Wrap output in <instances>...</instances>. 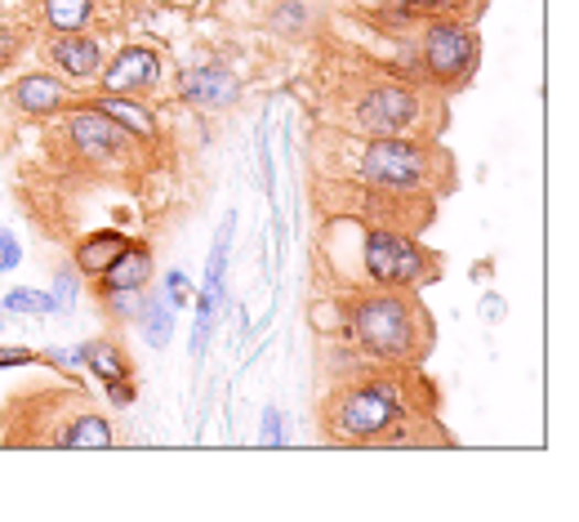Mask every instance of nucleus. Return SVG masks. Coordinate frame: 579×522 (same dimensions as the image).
Segmentation results:
<instances>
[{
  "instance_id": "8",
  "label": "nucleus",
  "mask_w": 579,
  "mask_h": 522,
  "mask_svg": "<svg viewBox=\"0 0 579 522\" xmlns=\"http://www.w3.org/2000/svg\"><path fill=\"white\" fill-rule=\"evenodd\" d=\"M148 268H152V259H148V251H121V255H116L103 273V281H107V290H139L143 281H148Z\"/></svg>"
},
{
  "instance_id": "19",
  "label": "nucleus",
  "mask_w": 579,
  "mask_h": 522,
  "mask_svg": "<svg viewBox=\"0 0 579 522\" xmlns=\"http://www.w3.org/2000/svg\"><path fill=\"white\" fill-rule=\"evenodd\" d=\"M143 327H148V340L152 344H170V331H174V312H165L161 299H152L143 308Z\"/></svg>"
},
{
  "instance_id": "1",
  "label": "nucleus",
  "mask_w": 579,
  "mask_h": 522,
  "mask_svg": "<svg viewBox=\"0 0 579 522\" xmlns=\"http://www.w3.org/2000/svg\"><path fill=\"white\" fill-rule=\"evenodd\" d=\"M397 411H401L397 406V388L384 384V380H371V384H362L353 397L339 406V434H347V438H375V434H384L397 420Z\"/></svg>"
},
{
  "instance_id": "18",
  "label": "nucleus",
  "mask_w": 579,
  "mask_h": 522,
  "mask_svg": "<svg viewBox=\"0 0 579 522\" xmlns=\"http://www.w3.org/2000/svg\"><path fill=\"white\" fill-rule=\"evenodd\" d=\"M89 6H94V0H50L45 14H50V23H54L58 32H76V28L89 19Z\"/></svg>"
},
{
  "instance_id": "4",
  "label": "nucleus",
  "mask_w": 579,
  "mask_h": 522,
  "mask_svg": "<svg viewBox=\"0 0 579 522\" xmlns=\"http://www.w3.org/2000/svg\"><path fill=\"white\" fill-rule=\"evenodd\" d=\"M366 174L375 183H388V188H401V183H415L423 174V152L410 148V143H397V139H379L371 143L366 152Z\"/></svg>"
},
{
  "instance_id": "27",
  "label": "nucleus",
  "mask_w": 579,
  "mask_h": 522,
  "mask_svg": "<svg viewBox=\"0 0 579 522\" xmlns=\"http://www.w3.org/2000/svg\"><path fill=\"white\" fill-rule=\"evenodd\" d=\"M19 362H28L23 349H19V353H6V349H0V366H19Z\"/></svg>"
},
{
  "instance_id": "14",
  "label": "nucleus",
  "mask_w": 579,
  "mask_h": 522,
  "mask_svg": "<svg viewBox=\"0 0 579 522\" xmlns=\"http://www.w3.org/2000/svg\"><path fill=\"white\" fill-rule=\"evenodd\" d=\"M98 113L111 117V121H121L126 130H139V135H152V130H157V121L139 108V103H126V98H103V103H98Z\"/></svg>"
},
{
  "instance_id": "26",
  "label": "nucleus",
  "mask_w": 579,
  "mask_h": 522,
  "mask_svg": "<svg viewBox=\"0 0 579 522\" xmlns=\"http://www.w3.org/2000/svg\"><path fill=\"white\" fill-rule=\"evenodd\" d=\"M130 397H135V393H130V384H126V380H116V384H111V402H121V406H126Z\"/></svg>"
},
{
  "instance_id": "7",
  "label": "nucleus",
  "mask_w": 579,
  "mask_h": 522,
  "mask_svg": "<svg viewBox=\"0 0 579 522\" xmlns=\"http://www.w3.org/2000/svg\"><path fill=\"white\" fill-rule=\"evenodd\" d=\"M183 98L205 103V108H223V103L237 98V76H232L227 67L205 63V67H196V72L183 76Z\"/></svg>"
},
{
  "instance_id": "3",
  "label": "nucleus",
  "mask_w": 579,
  "mask_h": 522,
  "mask_svg": "<svg viewBox=\"0 0 579 522\" xmlns=\"http://www.w3.org/2000/svg\"><path fill=\"white\" fill-rule=\"evenodd\" d=\"M366 268H371V277L384 281V286H406V281H419L423 259H419V251H415L410 242H401V237H393V233H375V237L366 242Z\"/></svg>"
},
{
  "instance_id": "22",
  "label": "nucleus",
  "mask_w": 579,
  "mask_h": 522,
  "mask_svg": "<svg viewBox=\"0 0 579 522\" xmlns=\"http://www.w3.org/2000/svg\"><path fill=\"white\" fill-rule=\"evenodd\" d=\"M72 299H76V281H72V273H58V281H54V308L58 303L72 308Z\"/></svg>"
},
{
  "instance_id": "15",
  "label": "nucleus",
  "mask_w": 579,
  "mask_h": 522,
  "mask_svg": "<svg viewBox=\"0 0 579 522\" xmlns=\"http://www.w3.org/2000/svg\"><path fill=\"white\" fill-rule=\"evenodd\" d=\"M107 443H111V429H107V420H98V415H85V420H76L72 434H63V447H72V451L107 447Z\"/></svg>"
},
{
  "instance_id": "23",
  "label": "nucleus",
  "mask_w": 579,
  "mask_h": 522,
  "mask_svg": "<svg viewBox=\"0 0 579 522\" xmlns=\"http://www.w3.org/2000/svg\"><path fill=\"white\" fill-rule=\"evenodd\" d=\"M272 443H281V415H277V406L264 411V447H272Z\"/></svg>"
},
{
  "instance_id": "10",
  "label": "nucleus",
  "mask_w": 579,
  "mask_h": 522,
  "mask_svg": "<svg viewBox=\"0 0 579 522\" xmlns=\"http://www.w3.org/2000/svg\"><path fill=\"white\" fill-rule=\"evenodd\" d=\"M116 130L111 126V117H103V113H81V117H72V139L85 148V152H107L111 143H116Z\"/></svg>"
},
{
  "instance_id": "17",
  "label": "nucleus",
  "mask_w": 579,
  "mask_h": 522,
  "mask_svg": "<svg viewBox=\"0 0 579 522\" xmlns=\"http://www.w3.org/2000/svg\"><path fill=\"white\" fill-rule=\"evenodd\" d=\"M227 242H232V215L223 220L218 228V242H214V255H210V268H205V290L214 299H223V268H227Z\"/></svg>"
},
{
  "instance_id": "6",
  "label": "nucleus",
  "mask_w": 579,
  "mask_h": 522,
  "mask_svg": "<svg viewBox=\"0 0 579 522\" xmlns=\"http://www.w3.org/2000/svg\"><path fill=\"white\" fill-rule=\"evenodd\" d=\"M419 113V98L410 89H375L366 103H362V121L379 135H397L401 126H410Z\"/></svg>"
},
{
  "instance_id": "20",
  "label": "nucleus",
  "mask_w": 579,
  "mask_h": 522,
  "mask_svg": "<svg viewBox=\"0 0 579 522\" xmlns=\"http://www.w3.org/2000/svg\"><path fill=\"white\" fill-rule=\"evenodd\" d=\"M214 295L205 290L201 299H196V327H192V358H201L205 353V340H210V322H214Z\"/></svg>"
},
{
  "instance_id": "16",
  "label": "nucleus",
  "mask_w": 579,
  "mask_h": 522,
  "mask_svg": "<svg viewBox=\"0 0 579 522\" xmlns=\"http://www.w3.org/2000/svg\"><path fill=\"white\" fill-rule=\"evenodd\" d=\"M76 358H85V362H89V366H94V371H98V375H103L107 384L126 380V362L116 358V349H111V344H85V349H81Z\"/></svg>"
},
{
  "instance_id": "25",
  "label": "nucleus",
  "mask_w": 579,
  "mask_h": 522,
  "mask_svg": "<svg viewBox=\"0 0 579 522\" xmlns=\"http://www.w3.org/2000/svg\"><path fill=\"white\" fill-rule=\"evenodd\" d=\"M165 290H170V303H174V308H183V303H187V290H183V273H170V286H165Z\"/></svg>"
},
{
  "instance_id": "28",
  "label": "nucleus",
  "mask_w": 579,
  "mask_h": 522,
  "mask_svg": "<svg viewBox=\"0 0 579 522\" xmlns=\"http://www.w3.org/2000/svg\"><path fill=\"white\" fill-rule=\"evenodd\" d=\"M415 6H450V0H415Z\"/></svg>"
},
{
  "instance_id": "5",
  "label": "nucleus",
  "mask_w": 579,
  "mask_h": 522,
  "mask_svg": "<svg viewBox=\"0 0 579 522\" xmlns=\"http://www.w3.org/2000/svg\"><path fill=\"white\" fill-rule=\"evenodd\" d=\"M469 63H473V36L463 32V28L437 23V28L428 32V67H432L437 76L454 81L459 72H469Z\"/></svg>"
},
{
  "instance_id": "11",
  "label": "nucleus",
  "mask_w": 579,
  "mask_h": 522,
  "mask_svg": "<svg viewBox=\"0 0 579 522\" xmlns=\"http://www.w3.org/2000/svg\"><path fill=\"white\" fill-rule=\"evenodd\" d=\"M58 98H63V89L50 76H28L14 85V103L23 113H50V108H58Z\"/></svg>"
},
{
  "instance_id": "12",
  "label": "nucleus",
  "mask_w": 579,
  "mask_h": 522,
  "mask_svg": "<svg viewBox=\"0 0 579 522\" xmlns=\"http://www.w3.org/2000/svg\"><path fill=\"white\" fill-rule=\"evenodd\" d=\"M54 58L72 72V76H89L94 67H98V45L94 41H85V36H63L58 45H54Z\"/></svg>"
},
{
  "instance_id": "21",
  "label": "nucleus",
  "mask_w": 579,
  "mask_h": 522,
  "mask_svg": "<svg viewBox=\"0 0 579 522\" xmlns=\"http://www.w3.org/2000/svg\"><path fill=\"white\" fill-rule=\"evenodd\" d=\"M6 303H10L14 312H41V318H45V312H54V299H45V295H32V290H14Z\"/></svg>"
},
{
  "instance_id": "13",
  "label": "nucleus",
  "mask_w": 579,
  "mask_h": 522,
  "mask_svg": "<svg viewBox=\"0 0 579 522\" xmlns=\"http://www.w3.org/2000/svg\"><path fill=\"white\" fill-rule=\"evenodd\" d=\"M121 251H126V237H121V233H98V237H89V242L81 246L76 264H81L85 273H103Z\"/></svg>"
},
{
  "instance_id": "9",
  "label": "nucleus",
  "mask_w": 579,
  "mask_h": 522,
  "mask_svg": "<svg viewBox=\"0 0 579 522\" xmlns=\"http://www.w3.org/2000/svg\"><path fill=\"white\" fill-rule=\"evenodd\" d=\"M157 76V58L148 50H126L107 67V89H130V85H148Z\"/></svg>"
},
{
  "instance_id": "2",
  "label": "nucleus",
  "mask_w": 579,
  "mask_h": 522,
  "mask_svg": "<svg viewBox=\"0 0 579 522\" xmlns=\"http://www.w3.org/2000/svg\"><path fill=\"white\" fill-rule=\"evenodd\" d=\"M353 327H357L362 344L375 349V353H401L410 344V318H406V308L397 299H371V303H362Z\"/></svg>"
},
{
  "instance_id": "24",
  "label": "nucleus",
  "mask_w": 579,
  "mask_h": 522,
  "mask_svg": "<svg viewBox=\"0 0 579 522\" xmlns=\"http://www.w3.org/2000/svg\"><path fill=\"white\" fill-rule=\"evenodd\" d=\"M19 264V242L10 233H0V268H14Z\"/></svg>"
}]
</instances>
